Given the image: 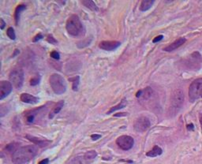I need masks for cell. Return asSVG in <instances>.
I'll use <instances>...</instances> for the list:
<instances>
[{"instance_id": "6da1fadb", "label": "cell", "mask_w": 202, "mask_h": 164, "mask_svg": "<svg viewBox=\"0 0 202 164\" xmlns=\"http://www.w3.org/2000/svg\"><path fill=\"white\" fill-rule=\"evenodd\" d=\"M38 148L34 145H27L19 148L12 155V163L14 164H25L35 157Z\"/></svg>"}, {"instance_id": "7a4b0ae2", "label": "cell", "mask_w": 202, "mask_h": 164, "mask_svg": "<svg viewBox=\"0 0 202 164\" xmlns=\"http://www.w3.org/2000/svg\"><path fill=\"white\" fill-rule=\"evenodd\" d=\"M66 31L70 35L78 37L85 34V28L78 15H71L66 21Z\"/></svg>"}, {"instance_id": "3957f363", "label": "cell", "mask_w": 202, "mask_h": 164, "mask_svg": "<svg viewBox=\"0 0 202 164\" xmlns=\"http://www.w3.org/2000/svg\"><path fill=\"white\" fill-rule=\"evenodd\" d=\"M49 82L52 89L57 95H62L66 91V81L61 75L57 73L52 74L49 78Z\"/></svg>"}, {"instance_id": "277c9868", "label": "cell", "mask_w": 202, "mask_h": 164, "mask_svg": "<svg viewBox=\"0 0 202 164\" xmlns=\"http://www.w3.org/2000/svg\"><path fill=\"white\" fill-rule=\"evenodd\" d=\"M185 96L182 89H179L174 90L171 97V110L173 113L178 112L184 103Z\"/></svg>"}, {"instance_id": "5b68a950", "label": "cell", "mask_w": 202, "mask_h": 164, "mask_svg": "<svg viewBox=\"0 0 202 164\" xmlns=\"http://www.w3.org/2000/svg\"><path fill=\"white\" fill-rule=\"evenodd\" d=\"M9 81L17 89H21L24 83V72L21 68L13 69L9 74Z\"/></svg>"}, {"instance_id": "8992f818", "label": "cell", "mask_w": 202, "mask_h": 164, "mask_svg": "<svg viewBox=\"0 0 202 164\" xmlns=\"http://www.w3.org/2000/svg\"><path fill=\"white\" fill-rule=\"evenodd\" d=\"M202 92V78L197 79L190 84L189 88V98L191 102L199 98Z\"/></svg>"}, {"instance_id": "52a82bcc", "label": "cell", "mask_w": 202, "mask_h": 164, "mask_svg": "<svg viewBox=\"0 0 202 164\" xmlns=\"http://www.w3.org/2000/svg\"><path fill=\"white\" fill-rule=\"evenodd\" d=\"M116 144L121 149L124 151H128L133 148L134 144V138L130 136L122 135L118 137L116 140Z\"/></svg>"}, {"instance_id": "ba28073f", "label": "cell", "mask_w": 202, "mask_h": 164, "mask_svg": "<svg viewBox=\"0 0 202 164\" xmlns=\"http://www.w3.org/2000/svg\"><path fill=\"white\" fill-rule=\"evenodd\" d=\"M151 122L147 117L141 116L137 118L134 124V130L137 133H143L150 127Z\"/></svg>"}, {"instance_id": "9c48e42d", "label": "cell", "mask_w": 202, "mask_h": 164, "mask_svg": "<svg viewBox=\"0 0 202 164\" xmlns=\"http://www.w3.org/2000/svg\"><path fill=\"white\" fill-rule=\"evenodd\" d=\"M187 65L190 69L196 70H199L202 66V58L200 53L198 52H193L188 59Z\"/></svg>"}, {"instance_id": "30bf717a", "label": "cell", "mask_w": 202, "mask_h": 164, "mask_svg": "<svg viewBox=\"0 0 202 164\" xmlns=\"http://www.w3.org/2000/svg\"><path fill=\"white\" fill-rule=\"evenodd\" d=\"M12 84L11 82L7 81H2L0 82V100H2L7 96L9 95L12 91Z\"/></svg>"}, {"instance_id": "8fae6325", "label": "cell", "mask_w": 202, "mask_h": 164, "mask_svg": "<svg viewBox=\"0 0 202 164\" xmlns=\"http://www.w3.org/2000/svg\"><path fill=\"white\" fill-rule=\"evenodd\" d=\"M121 43L118 41H102L100 43L99 47L104 51L111 52L117 49L118 47H120Z\"/></svg>"}, {"instance_id": "7c38bea8", "label": "cell", "mask_w": 202, "mask_h": 164, "mask_svg": "<svg viewBox=\"0 0 202 164\" xmlns=\"http://www.w3.org/2000/svg\"><path fill=\"white\" fill-rule=\"evenodd\" d=\"M153 90L150 87H147L145 89L142 90H139L136 94V97L138 99H141L142 100H147L150 99L153 96Z\"/></svg>"}, {"instance_id": "4fadbf2b", "label": "cell", "mask_w": 202, "mask_h": 164, "mask_svg": "<svg viewBox=\"0 0 202 164\" xmlns=\"http://www.w3.org/2000/svg\"><path fill=\"white\" fill-rule=\"evenodd\" d=\"M186 38H183V37L179 38V39L175 40L174 42H173L172 44L168 45L167 47H164V48H163V51H165V52H173V51H174V50H176L177 48H179V47H181L182 44H184L186 43Z\"/></svg>"}, {"instance_id": "5bb4252c", "label": "cell", "mask_w": 202, "mask_h": 164, "mask_svg": "<svg viewBox=\"0 0 202 164\" xmlns=\"http://www.w3.org/2000/svg\"><path fill=\"white\" fill-rule=\"evenodd\" d=\"M25 137L28 139V141H30L32 143H33L36 145L40 146V147H45V146L48 145L51 143V141L48 140H42V139L38 138L34 136H31V135H25Z\"/></svg>"}, {"instance_id": "9a60e30c", "label": "cell", "mask_w": 202, "mask_h": 164, "mask_svg": "<svg viewBox=\"0 0 202 164\" xmlns=\"http://www.w3.org/2000/svg\"><path fill=\"white\" fill-rule=\"evenodd\" d=\"M20 99L23 103H29V104H36L39 102V99L37 97L28 93H22L20 96Z\"/></svg>"}, {"instance_id": "2e32d148", "label": "cell", "mask_w": 202, "mask_h": 164, "mask_svg": "<svg viewBox=\"0 0 202 164\" xmlns=\"http://www.w3.org/2000/svg\"><path fill=\"white\" fill-rule=\"evenodd\" d=\"M63 106H64V101L63 100L59 101V102H58V103L54 105V107L52 108V110H51V112H50L49 116H48V118H49L50 119H52V118H54L57 114H59V111L62 110V108L63 107Z\"/></svg>"}, {"instance_id": "e0dca14e", "label": "cell", "mask_w": 202, "mask_h": 164, "mask_svg": "<svg viewBox=\"0 0 202 164\" xmlns=\"http://www.w3.org/2000/svg\"><path fill=\"white\" fill-rule=\"evenodd\" d=\"M162 153H163L162 148H160L159 146L155 145L153 147V148L152 150H150L149 152H148L146 153V155H147L148 157L153 158L156 157V156H159V155H161Z\"/></svg>"}, {"instance_id": "ac0fdd59", "label": "cell", "mask_w": 202, "mask_h": 164, "mask_svg": "<svg viewBox=\"0 0 202 164\" xmlns=\"http://www.w3.org/2000/svg\"><path fill=\"white\" fill-rule=\"evenodd\" d=\"M26 9V6L24 4L18 5L15 9V13H14V19H15V24L16 25H18V21L20 20V16H21V12L24 11Z\"/></svg>"}, {"instance_id": "d6986e66", "label": "cell", "mask_w": 202, "mask_h": 164, "mask_svg": "<svg viewBox=\"0 0 202 164\" xmlns=\"http://www.w3.org/2000/svg\"><path fill=\"white\" fill-rule=\"evenodd\" d=\"M127 104V100L126 99V98H123L122 99V100L120 101V103L118 104V105L115 106V107H112L110 108V110H108V115H110V114H111V113L115 112V111H116V110H120V109H122V108H124L126 106Z\"/></svg>"}, {"instance_id": "ffe728a7", "label": "cell", "mask_w": 202, "mask_h": 164, "mask_svg": "<svg viewBox=\"0 0 202 164\" xmlns=\"http://www.w3.org/2000/svg\"><path fill=\"white\" fill-rule=\"evenodd\" d=\"M81 3H82L85 7H86L89 9L92 10V11L97 12L99 10L98 7H97V4H96L93 1H91V0H83V1H81Z\"/></svg>"}, {"instance_id": "44dd1931", "label": "cell", "mask_w": 202, "mask_h": 164, "mask_svg": "<svg viewBox=\"0 0 202 164\" xmlns=\"http://www.w3.org/2000/svg\"><path fill=\"white\" fill-rule=\"evenodd\" d=\"M154 3V1L152 0H143L140 6V10L141 11H147L152 7V6Z\"/></svg>"}, {"instance_id": "7402d4cb", "label": "cell", "mask_w": 202, "mask_h": 164, "mask_svg": "<svg viewBox=\"0 0 202 164\" xmlns=\"http://www.w3.org/2000/svg\"><path fill=\"white\" fill-rule=\"evenodd\" d=\"M97 156V153L96 151L92 150V151H89L86 153H85V155L83 156L84 160L86 161V162H90L92 160H95L96 157Z\"/></svg>"}, {"instance_id": "603a6c76", "label": "cell", "mask_w": 202, "mask_h": 164, "mask_svg": "<svg viewBox=\"0 0 202 164\" xmlns=\"http://www.w3.org/2000/svg\"><path fill=\"white\" fill-rule=\"evenodd\" d=\"M18 145L19 144L17 143L9 144H7V145L6 146V151H7V152L12 153V155H13V154L20 148Z\"/></svg>"}, {"instance_id": "cb8c5ba5", "label": "cell", "mask_w": 202, "mask_h": 164, "mask_svg": "<svg viewBox=\"0 0 202 164\" xmlns=\"http://www.w3.org/2000/svg\"><path fill=\"white\" fill-rule=\"evenodd\" d=\"M36 111V110H33L29 113H27V115H25V120L27 123H33L34 122L36 118V114H37Z\"/></svg>"}, {"instance_id": "d4e9b609", "label": "cell", "mask_w": 202, "mask_h": 164, "mask_svg": "<svg viewBox=\"0 0 202 164\" xmlns=\"http://www.w3.org/2000/svg\"><path fill=\"white\" fill-rule=\"evenodd\" d=\"M69 80L73 82L72 88H73V91H78V86H79V82H80V77H79V76H76L74 78H70V79H69Z\"/></svg>"}, {"instance_id": "484cf974", "label": "cell", "mask_w": 202, "mask_h": 164, "mask_svg": "<svg viewBox=\"0 0 202 164\" xmlns=\"http://www.w3.org/2000/svg\"><path fill=\"white\" fill-rule=\"evenodd\" d=\"M7 35L8 36V37L10 39V40H15L16 39V35H15V33H14V28L12 27H9L7 31Z\"/></svg>"}, {"instance_id": "4316f807", "label": "cell", "mask_w": 202, "mask_h": 164, "mask_svg": "<svg viewBox=\"0 0 202 164\" xmlns=\"http://www.w3.org/2000/svg\"><path fill=\"white\" fill-rule=\"evenodd\" d=\"M40 81V77L39 75H37V76H36V77H34V78H33L32 79H31L30 84L32 85V86H36V85L39 84Z\"/></svg>"}, {"instance_id": "83f0119b", "label": "cell", "mask_w": 202, "mask_h": 164, "mask_svg": "<svg viewBox=\"0 0 202 164\" xmlns=\"http://www.w3.org/2000/svg\"><path fill=\"white\" fill-rule=\"evenodd\" d=\"M47 42L50 43L51 44H56L57 43H58V41H57V40H55V39H54L52 35L47 36Z\"/></svg>"}, {"instance_id": "f1b7e54d", "label": "cell", "mask_w": 202, "mask_h": 164, "mask_svg": "<svg viewBox=\"0 0 202 164\" xmlns=\"http://www.w3.org/2000/svg\"><path fill=\"white\" fill-rule=\"evenodd\" d=\"M51 57H52V59H55V60H59L60 59V54H59V52L54 51V52H52L51 53Z\"/></svg>"}, {"instance_id": "f546056e", "label": "cell", "mask_w": 202, "mask_h": 164, "mask_svg": "<svg viewBox=\"0 0 202 164\" xmlns=\"http://www.w3.org/2000/svg\"><path fill=\"white\" fill-rule=\"evenodd\" d=\"M43 37H44V36H43L42 34H41V33H39V34H37L36 36H34V38L33 39V42L34 43L37 42V41H39L40 40H41Z\"/></svg>"}, {"instance_id": "4dcf8cb0", "label": "cell", "mask_w": 202, "mask_h": 164, "mask_svg": "<svg viewBox=\"0 0 202 164\" xmlns=\"http://www.w3.org/2000/svg\"><path fill=\"white\" fill-rule=\"evenodd\" d=\"M163 35L158 36H156V37H155L154 39H153V43H154V44H155V43L159 42V41H160V40H163Z\"/></svg>"}, {"instance_id": "1f68e13d", "label": "cell", "mask_w": 202, "mask_h": 164, "mask_svg": "<svg viewBox=\"0 0 202 164\" xmlns=\"http://www.w3.org/2000/svg\"><path fill=\"white\" fill-rule=\"evenodd\" d=\"M101 137V135L100 134H92L91 135V138L93 140V141H97L98 139H100Z\"/></svg>"}, {"instance_id": "d6a6232c", "label": "cell", "mask_w": 202, "mask_h": 164, "mask_svg": "<svg viewBox=\"0 0 202 164\" xmlns=\"http://www.w3.org/2000/svg\"><path fill=\"white\" fill-rule=\"evenodd\" d=\"M49 163V160L48 159H44L38 163V164H48Z\"/></svg>"}, {"instance_id": "836d02e7", "label": "cell", "mask_w": 202, "mask_h": 164, "mask_svg": "<svg viewBox=\"0 0 202 164\" xmlns=\"http://www.w3.org/2000/svg\"><path fill=\"white\" fill-rule=\"evenodd\" d=\"M126 115L127 113H117V114L114 115V116L115 117H122V116H126Z\"/></svg>"}, {"instance_id": "e575fe53", "label": "cell", "mask_w": 202, "mask_h": 164, "mask_svg": "<svg viewBox=\"0 0 202 164\" xmlns=\"http://www.w3.org/2000/svg\"><path fill=\"white\" fill-rule=\"evenodd\" d=\"M0 22H1V25H0V28H1V29H3V28H4V27H5V25H6V22L3 21V19L2 18L0 19Z\"/></svg>"}, {"instance_id": "d590c367", "label": "cell", "mask_w": 202, "mask_h": 164, "mask_svg": "<svg viewBox=\"0 0 202 164\" xmlns=\"http://www.w3.org/2000/svg\"><path fill=\"white\" fill-rule=\"evenodd\" d=\"M186 128H187V129H188V130H193V129H194V127H193V124L187 125V126H186Z\"/></svg>"}, {"instance_id": "8d00e7d4", "label": "cell", "mask_w": 202, "mask_h": 164, "mask_svg": "<svg viewBox=\"0 0 202 164\" xmlns=\"http://www.w3.org/2000/svg\"><path fill=\"white\" fill-rule=\"evenodd\" d=\"M19 53H20V51H19L18 49H16L15 51H14V53L13 54V55H12V57L14 58V57H15L17 55V54H18Z\"/></svg>"}, {"instance_id": "74e56055", "label": "cell", "mask_w": 202, "mask_h": 164, "mask_svg": "<svg viewBox=\"0 0 202 164\" xmlns=\"http://www.w3.org/2000/svg\"><path fill=\"white\" fill-rule=\"evenodd\" d=\"M201 97H202V92H201Z\"/></svg>"}]
</instances>
